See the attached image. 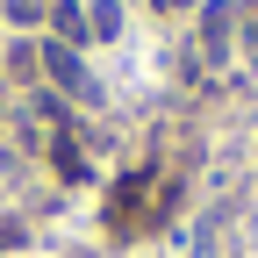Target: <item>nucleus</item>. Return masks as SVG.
<instances>
[{"label":"nucleus","instance_id":"obj_3","mask_svg":"<svg viewBox=\"0 0 258 258\" xmlns=\"http://www.w3.org/2000/svg\"><path fill=\"white\" fill-rule=\"evenodd\" d=\"M57 29H64V36H86V22H79V8H72V0H57Z\"/></svg>","mask_w":258,"mask_h":258},{"label":"nucleus","instance_id":"obj_1","mask_svg":"<svg viewBox=\"0 0 258 258\" xmlns=\"http://www.w3.org/2000/svg\"><path fill=\"white\" fill-rule=\"evenodd\" d=\"M43 64H50V79H57V86L86 93V72H79V57H72V50H57V43H50V50H43Z\"/></svg>","mask_w":258,"mask_h":258},{"label":"nucleus","instance_id":"obj_5","mask_svg":"<svg viewBox=\"0 0 258 258\" xmlns=\"http://www.w3.org/2000/svg\"><path fill=\"white\" fill-rule=\"evenodd\" d=\"M158 8H194V0H158Z\"/></svg>","mask_w":258,"mask_h":258},{"label":"nucleus","instance_id":"obj_2","mask_svg":"<svg viewBox=\"0 0 258 258\" xmlns=\"http://www.w3.org/2000/svg\"><path fill=\"white\" fill-rule=\"evenodd\" d=\"M122 29V15H115V0H101V8H93V36H115Z\"/></svg>","mask_w":258,"mask_h":258},{"label":"nucleus","instance_id":"obj_4","mask_svg":"<svg viewBox=\"0 0 258 258\" xmlns=\"http://www.w3.org/2000/svg\"><path fill=\"white\" fill-rule=\"evenodd\" d=\"M8 15H15V22H36V15H43V0H8Z\"/></svg>","mask_w":258,"mask_h":258}]
</instances>
